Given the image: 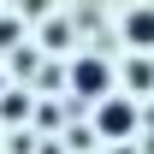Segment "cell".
<instances>
[{"instance_id":"1","label":"cell","mask_w":154,"mask_h":154,"mask_svg":"<svg viewBox=\"0 0 154 154\" xmlns=\"http://www.w3.org/2000/svg\"><path fill=\"white\" fill-rule=\"evenodd\" d=\"M95 131L113 136V142L131 136V131H136V101H131V95H107V101L95 107Z\"/></svg>"},{"instance_id":"2","label":"cell","mask_w":154,"mask_h":154,"mask_svg":"<svg viewBox=\"0 0 154 154\" xmlns=\"http://www.w3.org/2000/svg\"><path fill=\"white\" fill-rule=\"evenodd\" d=\"M107 89H113V71H107V59H77L71 65V95H83V101H107Z\"/></svg>"},{"instance_id":"3","label":"cell","mask_w":154,"mask_h":154,"mask_svg":"<svg viewBox=\"0 0 154 154\" xmlns=\"http://www.w3.org/2000/svg\"><path fill=\"white\" fill-rule=\"evenodd\" d=\"M125 42L131 48H154V6H136L125 18Z\"/></svg>"},{"instance_id":"4","label":"cell","mask_w":154,"mask_h":154,"mask_svg":"<svg viewBox=\"0 0 154 154\" xmlns=\"http://www.w3.org/2000/svg\"><path fill=\"white\" fill-rule=\"evenodd\" d=\"M131 89H154V59H131Z\"/></svg>"},{"instance_id":"5","label":"cell","mask_w":154,"mask_h":154,"mask_svg":"<svg viewBox=\"0 0 154 154\" xmlns=\"http://www.w3.org/2000/svg\"><path fill=\"white\" fill-rule=\"evenodd\" d=\"M24 107H30L24 95H6V101H0V119H6V125H18V119H24Z\"/></svg>"},{"instance_id":"6","label":"cell","mask_w":154,"mask_h":154,"mask_svg":"<svg viewBox=\"0 0 154 154\" xmlns=\"http://www.w3.org/2000/svg\"><path fill=\"white\" fill-rule=\"evenodd\" d=\"M6 42H18V24L12 18H0V48H6Z\"/></svg>"}]
</instances>
